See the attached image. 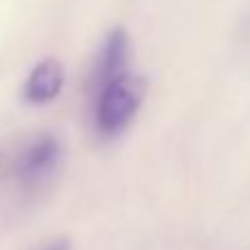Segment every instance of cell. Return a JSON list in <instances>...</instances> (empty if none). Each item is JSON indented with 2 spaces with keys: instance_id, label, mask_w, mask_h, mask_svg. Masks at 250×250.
Returning <instances> with one entry per match:
<instances>
[{
  "instance_id": "cell-1",
  "label": "cell",
  "mask_w": 250,
  "mask_h": 250,
  "mask_svg": "<svg viewBox=\"0 0 250 250\" xmlns=\"http://www.w3.org/2000/svg\"><path fill=\"white\" fill-rule=\"evenodd\" d=\"M147 93V81L138 74L125 71L103 88L88 96L91 128L98 140H113L123 135L135 120Z\"/></svg>"
},
{
  "instance_id": "cell-2",
  "label": "cell",
  "mask_w": 250,
  "mask_h": 250,
  "mask_svg": "<svg viewBox=\"0 0 250 250\" xmlns=\"http://www.w3.org/2000/svg\"><path fill=\"white\" fill-rule=\"evenodd\" d=\"M62 162H64V145L57 135L52 133L32 135L30 140L22 143L10 165L13 184L22 196H35L57 179Z\"/></svg>"
},
{
  "instance_id": "cell-3",
  "label": "cell",
  "mask_w": 250,
  "mask_h": 250,
  "mask_svg": "<svg viewBox=\"0 0 250 250\" xmlns=\"http://www.w3.org/2000/svg\"><path fill=\"white\" fill-rule=\"evenodd\" d=\"M128 57H130L128 32L123 27L110 30L103 37V42L91 62V69L86 74V96L96 93L98 88H103L105 83H110L113 79H118L128 71Z\"/></svg>"
},
{
  "instance_id": "cell-4",
  "label": "cell",
  "mask_w": 250,
  "mask_h": 250,
  "mask_svg": "<svg viewBox=\"0 0 250 250\" xmlns=\"http://www.w3.org/2000/svg\"><path fill=\"white\" fill-rule=\"evenodd\" d=\"M64 79H66V74H64L62 62L44 59L30 71V76L22 86V98L32 105H44L62 93Z\"/></svg>"
},
{
  "instance_id": "cell-5",
  "label": "cell",
  "mask_w": 250,
  "mask_h": 250,
  "mask_svg": "<svg viewBox=\"0 0 250 250\" xmlns=\"http://www.w3.org/2000/svg\"><path fill=\"white\" fill-rule=\"evenodd\" d=\"M238 44H240L243 57L250 62V8H248L245 15L240 18V25H238Z\"/></svg>"
},
{
  "instance_id": "cell-6",
  "label": "cell",
  "mask_w": 250,
  "mask_h": 250,
  "mask_svg": "<svg viewBox=\"0 0 250 250\" xmlns=\"http://www.w3.org/2000/svg\"><path fill=\"white\" fill-rule=\"evenodd\" d=\"M40 250H71V243H69L66 238H54V240H49L47 245H42Z\"/></svg>"
},
{
  "instance_id": "cell-7",
  "label": "cell",
  "mask_w": 250,
  "mask_h": 250,
  "mask_svg": "<svg viewBox=\"0 0 250 250\" xmlns=\"http://www.w3.org/2000/svg\"><path fill=\"white\" fill-rule=\"evenodd\" d=\"M0 167H3V155H0Z\"/></svg>"
}]
</instances>
